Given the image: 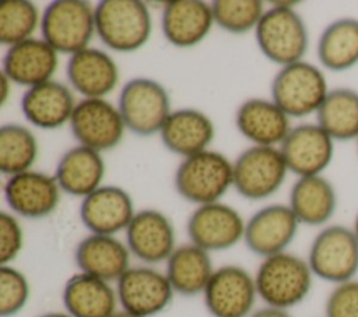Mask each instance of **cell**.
Listing matches in <instances>:
<instances>
[{"instance_id":"cell-28","label":"cell","mask_w":358,"mask_h":317,"mask_svg":"<svg viewBox=\"0 0 358 317\" xmlns=\"http://www.w3.org/2000/svg\"><path fill=\"white\" fill-rule=\"evenodd\" d=\"M288 205L301 225L326 226L337 209V193L323 175L298 177L289 190Z\"/></svg>"},{"instance_id":"cell-19","label":"cell","mask_w":358,"mask_h":317,"mask_svg":"<svg viewBox=\"0 0 358 317\" xmlns=\"http://www.w3.org/2000/svg\"><path fill=\"white\" fill-rule=\"evenodd\" d=\"M59 66V53L42 38H31L7 47L1 73L13 84L27 89L53 80Z\"/></svg>"},{"instance_id":"cell-37","label":"cell","mask_w":358,"mask_h":317,"mask_svg":"<svg viewBox=\"0 0 358 317\" xmlns=\"http://www.w3.org/2000/svg\"><path fill=\"white\" fill-rule=\"evenodd\" d=\"M24 246V230L13 212H0V265L11 264Z\"/></svg>"},{"instance_id":"cell-15","label":"cell","mask_w":358,"mask_h":317,"mask_svg":"<svg viewBox=\"0 0 358 317\" xmlns=\"http://www.w3.org/2000/svg\"><path fill=\"white\" fill-rule=\"evenodd\" d=\"M60 191L55 176L32 169L8 176L3 186L4 200L11 212L28 219H41L55 212Z\"/></svg>"},{"instance_id":"cell-16","label":"cell","mask_w":358,"mask_h":317,"mask_svg":"<svg viewBox=\"0 0 358 317\" xmlns=\"http://www.w3.org/2000/svg\"><path fill=\"white\" fill-rule=\"evenodd\" d=\"M299 225L288 204H270L246 221L243 242L253 254L266 258L287 251Z\"/></svg>"},{"instance_id":"cell-42","label":"cell","mask_w":358,"mask_h":317,"mask_svg":"<svg viewBox=\"0 0 358 317\" xmlns=\"http://www.w3.org/2000/svg\"><path fill=\"white\" fill-rule=\"evenodd\" d=\"M351 228H352V230L355 232V235H357V237H358V212H357V215H355V219H354V225H352Z\"/></svg>"},{"instance_id":"cell-20","label":"cell","mask_w":358,"mask_h":317,"mask_svg":"<svg viewBox=\"0 0 358 317\" xmlns=\"http://www.w3.org/2000/svg\"><path fill=\"white\" fill-rule=\"evenodd\" d=\"M66 75L70 88L83 98H105L119 84L115 59L98 47H85L69 57Z\"/></svg>"},{"instance_id":"cell-31","label":"cell","mask_w":358,"mask_h":317,"mask_svg":"<svg viewBox=\"0 0 358 317\" xmlns=\"http://www.w3.org/2000/svg\"><path fill=\"white\" fill-rule=\"evenodd\" d=\"M316 123L334 141L358 137V91L348 87L331 88L316 112Z\"/></svg>"},{"instance_id":"cell-24","label":"cell","mask_w":358,"mask_h":317,"mask_svg":"<svg viewBox=\"0 0 358 317\" xmlns=\"http://www.w3.org/2000/svg\"><path fill=\"white\" fill-rule=\"evenodd\" d=\"M235 126L248 141L263 147H280L292 128L289 117L266 98L243 101L236 109Z\"/></svg>"},{"instance_id":"cell-8","label":"cell","mask_w":358,"mask_h":317,"mask_svg":"<svg viewBox=\"0 0 358 317\" xmlns=\"http://www.w3.org/2000/svg\"><path fill=\"white\" fill-rule=\"evenodd\" d=\"M117 109L129 131L140 137L159 134L171 115V96L166 88L147 77H134L124 82Z\"/></svg>"},{"instance_id":"cell-27","label":"cell","mask_w":358,"mask_h":317,"mask_svg":"<svg viewBox=\"0 0 358 317\" xmlns=\"http://www.w3.org/2000/svg\"><path fill=\"white\" fill-rule=\"evenodd\" d=\"M103 176L105 161L101 152L80 144L60 156L55 172L60 190L81 198L99 189Z\"/></svg>"},{"instance_id":"cell-32","label":"cell","mask_w":358,"mask_h":317,"mask_svg":"<svg viewBox=\"0 0 358 317\" xmlns=\"http://www.w3.org/2000/svg\"><path fill=\"white\" fill-rule=\"evenodd\" d=\"M38 154V140L28 127L17 123L0 127V172L4 176L31 170Z\"/></svg>"},{"instance_id":"cell-43","label":"cell","mask_w":358,"mask_h":317,"mask_svg":"<svg viewBox=\"0 0 358 317\" xmlns=\"http://www.w3.org/2000/svg\"><path fill=\"white\" fill-rule=\"evenodd\" d=\"M355 142H357V151H358V137H357V140H355Z\"/></svg>"},{"instance_id":"cell-36","label":"cell","mask_w":358,"mask_h":317,"mask_svg":"<svg viewBox=\"0 0 358 317\" xmlns=\"http://www.w3.org/2000/svg\"><path fill=\"white\" fill-rule=\"evenodd\" d=\"M324 317H358V279L334 285L324 303Z\"/></svg>"},{"instance_id":"cell-5","label":"cell","mask_w":358,"mask_h":317,"mask_svg":"<svg viewBox=\"0 0 358 317\" xmlns=\"http://www.w3.org/2000/svg\"><path fill=\"white\" fill-rule=\"evenodd\" d=\"M329 91L323 70L306 60L280 67L271 81V99L289 119L316 115Z\"/></svg>"},{"instance_id":"cell-18","label":"cell","mask_w":358,"mask_h":317,"mask_svg":"<svg viewBox=\"0 0 358 317\" xmlns=\"http://www.w3.org/2000/svg\"><path fill=\"white\" fill-rule=\"evenodd\" d=\"M136 212L130 194L115 184H102L84 197L80 205L83 225L96 235L116 236L127 229Z\"/></svg>"},{"instance_id":"cell-11","label":"cell","mask_w":358,"mask_h":317,"mask_svg":"<svg viewBox=\"0 0 358 317\" xmlns=\"http://www.w3.org/2000/svg\"><path fill=\"white\" fill-rule=\"evenodd\" d=\"M115 288L122 310L138 317L162 313L175 295L166 274L145 264L130 267L116 281Z\"/></svg>"},{"instance_id":"cell-40","label":"cell","mask_w":358,"mask_h":317,"mask_svg":"<svg viewBox=\"0 0 358 317\" xmlns=\"http://www.w3.org/2000/svg\"><path fill=\"white\" fill-rule=\"evenodd\" d=\"M38 317H71V316H69L66 311H49V313H43Z\"/></svg>"},{"instance_id":"cell-3","label":"cell","mask_w":358,"mask_h":317,"mask_svg":"<svg viewBox=\"0 0 358 317\" xmlns=\"http://www.w3.org/2000/svg\"><path fill=\"white\" fill-rule=\"evenodd\" d=\"M95 32L113 52H136L152 32L148 6L140 0H102L95 6Z\"/></svg>"},{"instance_id":"cell-9","label":"cell","mask_w":358,"mask_h":317,"mask_svg":"<svg viewBox=\"0 0 358 317\" xmlns=\"http://www.w3.org/2000/svg\"><path fill=\"white\" fill-rule=\"evenodd\" d=\"M232 166V187L250 201L266 200L275 194L288 173L278 147L252 145L238 155Z\"/></svg>"},{"instance_id":"cell-30","label":"cell","mask_w":358,"mask_h":317,"mask_svg":"<svg viewBox=\"0 0 358 317\" xmlns=\"http://www.w3.org/2000/svg\"><path fill=\"white\" fill-rule=\"evenodd\" d=\"M320 66L341 73L358 64V18L341 17L331 21L320 34L316 45Z\"/></svg>"},{"instance_id":"cell-17","label":"cell","mask_w":358,"mask_h":317,"mask_svg":"<svg viewBox=\"0 0 358 317\" xmlns=\"http://www.w3.org/2000/svg\"><path fill=\"white\" fill-rule=\"evenodd\" d=\"M124 233L130 254L145 265L166 263L176 249L171 219L154 208L137 211Z\"/></svg>"},{"instance_id":"cell-38","label":"cell","mask_w":358,"mask_h":317,"mask_svg":"<svg viewBox=\"0 0 358 317\" xmlns=\"http://www.w3.org/2000/svg\"><path fill=\"white\" fill-rule=\"evenodd\" d=\"M250 317H292L288 310L284 309H277L271 306H264L257 310H255Z\"/></svg>"},{"instance_id":"cell-2","label":"cell","mask_w":358,"mask_h":317,"mask_svg":"<svg viewBox=\"0 0 358 317\" xmlns=\"http://www.w3.org/2000/svg\"><path fill=\"white\" fill-rule=\"evenodd\" d=\"M313 278L306 258L282 251L262 260L255 283L266 306L289 310L309 296Z\"/></svg>"},{"instance_id":"cell-29","label":"cell","mask_w":358,"mask_h":317,"mask_svg":"<svg viewBox=\"0 0 358 317\" xmlns=\"http://www.w3.org/2000/svg\"><path fill=\"white\" fill-rule=\"evenodd\" d=\"M214 270L208 251L193 243H186L176 246L169 256L165 274L175 293L192 297L203 295Z\"/></svg>"},{"instance_id":"cell-21","label":"cell","mask_w":358,"mask_h":317,"mask_svg":"<svg viewBox=\"0 0 358 317\" xmlns=\"http://www.w3.org/2000/svg\"><path fill=\"white\" fill-rule=\"evenodd\" d=\"M76 105L73 89L55 80L28 88L21 98L24 117L42 130H56L70 123Z\"/></svg>"},{"instance_id":"cell-6","label":"cell","mask_w":358,"mask_h":317,"mask_svg":"<svg viewBox=\"0 0 358 317\" xmlns=\"http://www.w3.org/2000/svg\"><path fill=\"white\" fill-rule=\"evenodd\" d=\"M306 260L322 281L333 285L351 281L358 274V237L350 226L326 225L313 237Z\"/></svg>"},{"instance_id":"cell-33","label":"cell","mask_w":358,"mask_h":317,"mask_svg":"<svg viewBox=\"0 0 358 317\" xmlns=\"http://www.w3.org/2000/svg\"><path fill=\"white\" fill-rule=\"evenodd\" d=\"M42 14L29 0H4L0 3V43L7 47L34 38L41 28Z\"/></svg>"},{"instance_id":"cell-1","label":"cell","mask_w":358,"mask_h":317,"mask_svg":"<svg viewBox=\"0 0 358 317\" xmlns=\"http://www.w3.org/2000/svg\"><path fill=\"white\" fill-rule=\"evenodd\" d=\"M296 4V1L271 3L255 29L260 52L280 67L303 60L309 47L308 27L295 10Z\"/></svg>"},{"instance_id":"cell-13","label":"cell","mask_w":358,"mask_h":317,"mask_svg":"<svg viewBox=\"0 0 358 317\" xmlns=\"http://www.w3.org/2000/svg\"><path fill=\"white\" fill-rule=\"evenodd\" d=\"M246 222L231 205L221 201L199 205L186 223L190 243L208 253L222 251L243 240Z\"/></svg>"},{"instance_id":"cell-14","label":"cell","mask_w":358,"mask_h":317,"mask_svg":"<svg viewBox=\"0 0 358 317\" xmlns=\"http://www.w3.org/2000/svg\"><path fill=\"white\" fill-rule=\"evenodd\" d=\"M334 142L317 123H302L289 130L278 148L288 172L296 177H306L322 175L330 166Z\"/></svg>"},{"instance_id":"cell-10","label":"cell","mask_w":358,"mask_h":317,"mask_svg":"<svg viewBox=\"0 0 358 317\" xmlns=\"http://www.w3.org/2000/svg\"><path fill=\"white\" fill-rule=\"evenodd\" d=\"M69 124L80 145L98 152L117 147L127 130L117 106L105 98H83L78 101Z\"/></svg>"},{"instance_id":"cell-39","label":"cell","mask_w":358,"mask_h":317,"mask_svg":"<svg viewBox=\"0 0 358 317\" xmlns=\"http://www.w3.org/2000/svg\"><path fill=\"white\" fill-rule=\"evenodd\" d=\"M11 81L6 74L1 73V81H0V106H4V103L8 99V94L11 89Z\"/></svg>"},{"instance_id":"cell-25","label":"cell","mask_w":358,"mask_h":317,"mask_svg":"<svg viewBox=\"0 0 358 317\" xmlns=\"http://www.w3.org/2000/svg\"><path fill=\"white\" fill-rule=\"evenodd\" d=\"M214 135L215 127L213 120L204 112L194 108L172 110L159 131L165 148L182 158L208 149Z\"/></svg>"},{"instance_id":"cell-41","label":"cell","mask_w":358,"mask_h":317,"mask_svg":"<svg viewBox=\"0 0 358 317\" xmlns=\"http://www.w3.org/2000/svg\"><path fill=\"white\" fill-rule=\"evenodd\" d=\"M112 317H138V316H134L129 311H124V310H117Z\"/></svg>"},{"instance_id":"cell-12","label":"cell","mask_w":358,"mask_h":317,"mask_svg":"<svg viewBox=\"0 0 358 317\" xmlns=\"http://www.w3.org/2000/svg\"><path fill=\"white\" fill-rule=\"evenodd\" d=\"M257 297L255 275L235 264L215 268L203 292L213 317H250Z\"/></svg>"},{"instance_id":"cell-7","label":"cell","mask_w":358,"mask_h":317,"mask_svg":"<svg viewBox=\"0 0 358 317\" xmlns=\"http://www.w3.org/2000/svg\"><path fill=\"white\" fill-rule=\"evenodd\" d=\"M41 35L57 53L74 54L90 46L95 32V7L84 0L49 3L41 18Z\"/></svg>"},{"instance_id":"cell-22","label":"cell","mask_w":358,"mask_h":317,"mask_svg":"<svg viewBox=\"0 0 358 317\" xmlns=\"http://www.w3.org/2000/svg\"><path fill=\"white\" fill-rule=\"evenodd\" d=\"M214 25L211 3L172 0L164 4L161 29L168 43L187 49L204 40Z\"/></svg>"},{"instance_id":"cell-26","label":"cell","mask_w":358,"mask_h":317,"mask_svg":"<svg viewBox=\"0 0 358 317\" xmlns=\"http://www.w3.org/2000/svg\"><path fill=\"white\" fill-rule=\"evenodd\" d=\"M64 311L71 317H112L117 311V293L110 282L77 272L63 288Z\"/></svg>"},{"instance_id":"cell-35","label":"cell","mask_w":358,"mask_h":317,"mask_svg":"<svg viewBox=\"0 0 358 317\" xmlns=\"http://www.w3.org/2000/svg\"><path fill=\"white\" fill-rule=\"evenodd\" d=\"M29 281L24 272L13 265H0V316L14 317L28 303Z\"/></svg>"},{"instance_id":"cell-34","label":"cell","mask_w":358,"mask_h":317,"mask_svg":"<svg viewBox=\"0 0 358 317\" xmlns=\"http://www.w3.org/2000/svg\"><path fill=\"white\" fill-rule=\"evenodd\" d=\"M211 10L217 27L241 35L255 31L267 8L260 0H214Z\"/></svg>"},{"instance_id":"cell-4","label":"cell","mask_w":358,"mask_h":317,"mask_svg":"<svg viewBox=\"0 0 358 317\" xmlns=\"http://www.w3.org/2000/svg\"><path fill=\"white\" fill-rule=\"evenodd\" d=\"M232 162L213 149L183 158L173 176L178 194L197 207L220 201L232 187Z\"/></svg>"},{"instance_id":"cell-23","label":"cell","mask_w":358,"mask_h":317,"mask_svg":"<svg viewBox=\"0 0 358 317\" xmlns=\"http://www.w3.org/2000/svg\"><path fill=\"white\" fill-rule=\"evenodd\" d=\"M130 250L116 236L90 233L78 242L74 261L80 272L116 282L131 265Z\"/></svg>"}]
</instances>
